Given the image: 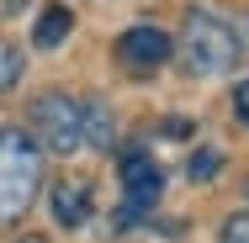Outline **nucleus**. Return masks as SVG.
<instances>
[{"label":"nucleus","instance_id":"1","mask_svg":"<svg viewBox=\"0 0 249 243\" xmlns=\"http://www.w3.org/2000/svg\"><path fill=\"white\" fill-rule=\"evenodd\" d=\"M37 185H43V148L21 127H0V222L27 217Z\"/></svg>","mask_w":249,"mask_h":243},{"label":"nucleus","instance_id":"2","mask_svg":"<svg viewBox=\"0 0 249 243\" xmlns=\"http://www.w3.org/2000/svg\"><path fill=\"white\" fill-rule=\"evenodd\" d=\"M180 53L191 64V74H228L233 58H239V32L217 16V11H191L186 16V32H180Z\"/></svg>","mask_w":249,"mask_h":243},{"label":"nucleus","instance_id":"3","mask_svg":"<svg viewBox=\"0 0 249 243\" xmlns=\"http://www.w3.org/2000/svg\"><path fill=\"white\" fill-rule=\"evenodd\" d=\"M32 143L53 148V153H74V148H85V100L74 96H37L32 100Z\"/></svg>","mask_w":249,"mask_h":243},{"label":"nucleus","instance_id":"4","mask_svg":"<svg viewBox=\"0 0 249 243\" xmlns=\"http://www.w3.org/2000/svg\"><path fill=\"white\" fill-rule=\"evenodd\" d=\"M170 37L159 32V27H127L122 37H117V58L127 64V69H159L164 58H170Z\"/></svg>","mask_w":249,"mask_h":243},{"label":"nucleus","instance_id":"5","mask_svg":"<svg viewBox=\"0 0 249 243\" xmlns=\"http://www.w3.org/2000/svg\"><path fill=\"white\" fill-rule=\"evenodd\" d=\"M122 185H127V201L138 206V211H149L159 191H164V175H159V164H154L149 153H138V148H127L122 153Z\"/></svg>","mask_w":249,"mask_h":243},{"label":"nucleus","instance_id":"6","mask_svg":"<svg viewBox=\"0 0 249 243\" xmlns=\"http://www.w3.org/2000/svg\"><path fill=\"white\" fill-rule=\"evenodd\" d=\"M48 206L58 217V227H85V217H90V185L85 180H58Z\"/></svg>","mask_w":249,"mask_h":243},{"label":"nucleus","instance_id":"7","mask_svg":"<svg viewBox=\"0 0 249 243\" xmlns=\"http://www.w3.org/2000/svg\"><path fill=\"white\" fill-rule=\"evenodd\" d=\"M69 27H74V16H69L64 5H48V11L37 16V27H32V43H37V48H58V43L69 37Z\"/></svg>","mask_w":249,"mask_h":243},{"label":"nucleus","instance_id":"8","mask_svg":"<svg viewBox=\"0 0 249 243\" xmlns=\"http://www.w3.org/2000/svg\"><path fill=\"white\" fill-rule=\"evenodd\" d=\"M111 111L101 100H85V148H111Z\"/></svg>","mask_w":249,"mask_h":243},{"label":"nucleus","instance_id":"9","mask_svg":"<svg viewBox=\"0 0 249 243\" xmlns=\"http://www.w3.org/2000/svg\"><path fill=\"white\" fill-rule=\"evenodd\" d=\"M16 80H21V53H16V43L0 37V90H11Z\"/></svg>","mask_w":249,"mask_h":243},{"label":"nucleus","instance_id":"10","mask_svg":"<svg viewBox=\"0 0 249 243\" xmlns=\"http://www.w3.org/2000/svg\"><path fill=\"white\" fill-rule=\"evenodd\" d=\"M217 243H249V211H233V217L217 227Z\"/></svg>","mask_w":249,"mask_h":243},{"label":"nucleus","instance_id":"11","mask_svg":"<svg viewBox=\"0 0 249 243\" xmlns=\"http://www.w3.org/2000/svg\"><path fill=\"white\" fill-rule=\"evenodd\" d=\"M217 175V153H196L191 159V180H212Z\"/></svg>","mask_w":249,"mask_h":243},{"label":"nucleus","instance_id":"12","mask_svg":"<svg viewBox=\"0 0 249 243\" xmlns=\"http://www.w3.org/2000/svg\"><path fill=\"white\" fill-rule=\"evenodd\" d=\"M233 116H239V122H249V80L233 90Z\"/></svg>","mask_w":249,"mask_h":243},{"label":"nucleus","instance_id":"13","mask_svg":"<svg viewBox=\"0 0 249 243\" xmlns=\"http://www.w3.org/2000/svg\"><path fill=\"white\" fill-rule=\"evenodd\" d=\"M16 243H48V238H37V233H32V238H16Z\"/></svg>","mask_w":249,"mask_h":243},{"label":"nucleus","instance_id":"14","mask_svg":"<svg viewBox=\"0 0 249 243\" xmlns=\"http://www.w3.org/2000/svg\"><path fill=\"white\" fill-rule=\"evenodd\" d=\"M5 5H21V0H5Z\"/></svg>","mask_w":249,"mask_h":243}]
</instances>
